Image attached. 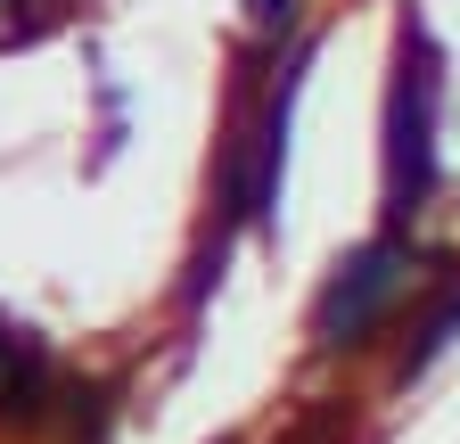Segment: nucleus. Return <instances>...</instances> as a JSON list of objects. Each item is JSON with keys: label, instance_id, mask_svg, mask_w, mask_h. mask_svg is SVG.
I'll use <instances>...</instances> for the list:
<instances>
[{"label": "nucleus", "instance_id": "obj_1", "mask_svg": "<svg viewBox=\"0 0 460 444\" xmlns=\"http://www.w3.org/2000/svg\"><path fill=\"white\" fill-rule=\"evenodd\" d=\"M394 280H402V271H394V247H378V255H362L354 271H345V289L329 297V313H321V346H354V338H362V329L378 321V305L394 297Z\"/></svg>", "mask_w": 460, "mask_h": 444}]
</instances>
